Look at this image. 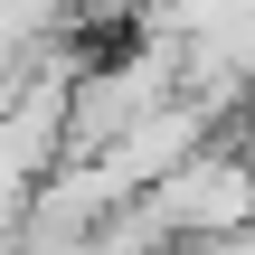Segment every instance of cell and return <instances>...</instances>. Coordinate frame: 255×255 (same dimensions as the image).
<instances>
[{
  "label": "cell",
  "mask_w": 255,
  "mask_h": 255,
  "mask_svg": "<svg viewBox=\"0 0 255 255\" xmlns=\"http://www.w3.org/2000/svg\"><path fill=\"white\" fill-rule=\"evenodd\" d=\"M208 132H218V114H208L199 95H170V104H151L142 123H123V132H114L95 161H104L123 189H151V180H161V170H180V161H189Z\"/></svg>",
  "instance_id": "cell-2"
},
{
  "label": "cell",
  "mask_w": 255,
  "mask_h": 255,
  "mask_svg": "<svg viewBox=\"0 0 255 255\" xmlns=\"http://www.w3.org/2000/svg\"><path fill=\"white\" fill-rule=\"evenodd\" d=\"M132 218H142L161 246L246 227V218H255V151H246V142H199L180 170H161L151 189H132Z\"/></svg>",
  "instance_id": "cell-1"
}]
</instances>
